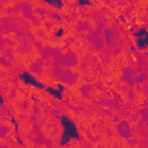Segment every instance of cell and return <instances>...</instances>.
<instances>
[{
  "label": "cell",
  "instance_id": "1",
  "mask_svg": "<svg viewBox=\"0 0 148 148\" xmlns=\"http://www.w3.org/2000/svg\"><path fill=\"white\" fill-rule=\"evenodd\" d=\"M61 123L64 125V134H62V141L61 145H65L71 138H79V133L75 127V125L66 117H61Z\"/></svg>",
  "mask_w": 148,
  "mask_h": 148
},
{
  "label": "cell",
  "instance_id": "2",
  "mask_svg": "<svg viewBox=\"0 0 148 148\" xmlns=\"http://www.w3.org/2000/svg\"><path fill=\"white\" fill-rule=\"evenodd\" d=\"M135 38H136V44H138V47L140 50H143L147 47V44H148V34H147V30L146 28H142L140 29L139 31H136L134 34Z\"/></svg>",
  "mask_w": 148,
  "mask_h": 148
},
{
  "label": "cell",
  "instance_id": "3",
  "mask_svg": "<svg viewBox=\"0 0 148 148\" xmlns=\"http://www.w3.org/2000/svg\"><path fill=\"white\" fill-rule=\"evenodd\" d=\"M25 83H29V84H31V86H35V87H39V88H43V84H40L38 81H36L29 73H27V72H24L23 74H21V76H20Z\"/></svg>",
  "mask_w": 148,
  "mask_h": 148
},
{
  "label": "cell",
  "instance_id": "4",
  "mask_svg": "<svg viewBox=\"0 0 148 148\" xmlns=\"http://www.w3.org/2000/svg\"><path fill=\"white\" fill-rule=\"evenodd\" d=\"M64 87L61 84H59V90H54V89H51V88H47V91H50L52 95L57 96L58 98H61V91H62Z\"/></svg>",
  "mask_w": 148,
  "mask_h": 148
},
{
  "label": "cell",
  "instance_id": "5",
  "mask_svg": "<svg viewBox=\"0 0 148 148\" xmlns=\"http://www.w3.org/2000/svg\"><path fill=\"white\" fill-rule=\"evenodd\" d=\"M46 2H49L50 5L57 7V8H61L62 7V1L61 0H45Z\"/></svg>",
  "mask_w": 148,
  "mask_h": 148
},
{
  "label": "cell",
  "instance_id": "6",
  "mask_svg": "<svg viewBox=\"0 0 148 148\" xmlns=\"http://www.w3.org/2000/svg\"><path fill=\"white\" fill-rule=\"evenodd\" d=\"M62 32H64V30H62V29H59V30L56 32V37H60V36L62 35Z\"/></svg>",
  "mask_w": 148,
  "mask_h": 148
}]
</instances>
